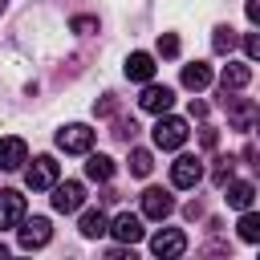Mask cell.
<instances>
[{"mask_svg":"<svg viewBox=\"0 0 260 260\" xmlns=\"http://www.w3.org/2000/svg\"><path fill=\"white\" fill-rule=\"evenodd\" d=\"M244 53H248V61H256V57H260V37H256V32H248V37H244Z\"/></svg>","mask_w":260,"mask_h":260,"instance_id":"25","label":"cell"},{"mask_svg":"<svg viewBox=\"0 0 260 260\" xmlns=\"http://www.w3.org/2000/svg\"><path fill=\"white\" fill-rule=\"evenodd\" d=\"M211 49H215V53H232V49H236V28L219 24V28L211 32Z\"/></svg>","mask_w":260,"mask_h":260,"instance_id":"22","label":"cell"},{"mask_svg":"<svg viewBox=\"0 0 260 260\" xmlns=\"http://www.w3.org/2000/svg\"><path fill=\"white\" fill-rule=\"evenodd\" d=\"M16 228H20V248H24V252H32V248H45V244L53 240V228H49V219H45V215H32V219L24 215Z\"/></svg>","mask_w":260,"mask_h":260,"instance_id":"5","label":"cell"},{"mask_svg":"<svg viewBox=\"0 0 260 260\" xmlns=\"http://www.w3.org/2000/svg\"><path fill=\"white\" fill-rule=\"evenodd\" d=\"M240 240L244 244H256L260 240V215L252 207H244V215H240Z\"/></svg>","mask_w":260,"mask_h":260,"instance_id":"20","label":"cell"},{"mask_svg":"<svg viewBox=\"0 0 260 260\" xmlns=\"http://www.w3.org/2000/svg\"><path fill=\"white\" fill-rule=\"evenodd\" d=\"M183 85H187V89H207V85H211V69H207L203 61L183 65Z\"/></svg>","mask_w":260,"mask_h":260,"instance_id":"18","label":"cell"},{"mask_svg":"<svg viewBox=\"0 0 260 260\" xmlns=\"http://www.w3.org/2000/svg\"><path fill=\"white\" fill-rule=\"evenodd\" d=\"M150 252H154V256H162V260L183 256V252H187V236H183L179 228H167V232H158V236L150 240Z\"/></svg>","mask_w":260,"mask_h":260,"instance_id":"11","label":"cell"},{"mask_svg":"<svg viewBox=\"0 0 260 260\" xmlns=\"http://www.w3.org/2000/svg\"><path fill=\"white\" fill-rule=\"evenodd\" d=\"M171 211H175V199H171L162 187H146V191H142V215H146V219H167Z\"/></svg>","mask_w":260,"mask_h":260,"instance_id":"9","label":"cell"},{"mask_svg":"<svg viewBox=\"0 0 260 260\" xmlns=\"http://www.w3.org/2000/svg\"><path fill=\"white\" fill-rule=\"evenodd\" d=\"M93 28H98L93 16H77V20H73V32H93Z\"/></svg>","mask_w":260,"mask_h":260,"instance_id":"26","label":"cell"},{"mask_svg":"<svg viewBox=\"0 0 260 260\" xmlns=\"http://www.w3.org/2000/svg\"><path fill=\"white\" fill-rule=\"evenodd\" d=\"M244 12H248V20L256 24V20H260V0H248V4H244Z\"/></svg>","mask_w":260,"mask_h":260,"instance_id":"27","label":"cell"},{"mask_svg":"<svg viewBox=\"0 0 260 260\" xmlns=\"http://www.w3.org/2000/svg\"><path fill=\"white\" fill-rule=\"evenodd\" d=\"M85 175H89L93 183H110V179H114V158H106V154H89V158H85Z\"/></svg>","mask_w":260,"mask_h":260,"instance_id":"17","label":"cell"},{"mask_svg":"<svg viewBox=\"0 0 260 260\" xmlns=\"http://www.w3.org/2000/svg\"><path fill=\"white\" fill-rule=\"evenodd\" d=\"M223 187H228V203H232L236 211H244V207H252V203H256V187H252L248 179H240V183L232 179V183H223Z\"/></svg>","mask_w":260,"mask_h":260,"instance_id":"16","label":"cell"},{"mask_svg":"<svg viewBox=\"0 0 260 260\" xmlns=\"http://www.w3.org/2000/svg\"><path fill=\"white\" fill-rule=\"evenodd\" d=\"M24 162H28V146H24V138H16V134L0 138V171H20Z\"/></svg>","mask_w":260,"mask_h":260,"instance_id":"12","label":"cell"},{"mask_svg":"<svg viewBox=\"0 0 260 260\" xmlns=\"http://www.w3.org/2000/svg\"><path fill=\"white\" fill-rule=\"evenodd\" d=\"M203 179V162L195 158V154H179L175 162H171V183L175 187H195Z\"/></svg>","mask_w":260,"mask_h":260,"instance_id":"8","label":"cell"},{"mask_svg":"<svg viewBox=\"0 0 260 260\" xmlns=\"http://www.w3.org/2000/svg\"><path fill=\"white\" fill-rule=\"evenodd\" d=\"M81 203H85V187H81L77 179L53 183V207H57L61 215H73V211H81Z\"/></svg>","mask_w":260,"mask_h":260,"instance_id":"4","label":"cell"},{"mask_svg":"<svg viewBox=\"0 0 260 260\" xmlns=\"http://www.w3.org/2000/svg\"><path fill=\"white\" fill-rule=\"evenodd\" d=\"M106 228H110L106 211H98V207H93V211H85V215H81V236H85V240H98V236H106Z\"/></svg>","mask_w":260,"mask_h":260,"instance_id":"19","label":"cell"},{"mask_svg":"<svg viewBox=\"0 0 260 260\" xmlns=\"http://www.w3.org/2000/svg\"><path fill=\"white\" fill-rule=\"evenodd\" d=\"M248 81H252V65H240V61H228V65H223V73H219V85H223L228 93L244 89Z\"/></svg>","mask_w":260,"mask_h":260,"instance_id":"15","label":"cell"},{"mask_svg":"<svg viewBox=\"0 0 260 260\" xmlns=\"http://www.w3.org/2000/svg\"><path fill=\"white\" fill-rule=\"evenodd\" d=\"M215 142H219V134H215V130H203V146H207V150H211V146H215Z\"/></svg>","mask_w":260,"mask_h":260,"instance_id":"29","label":"cell"},{"mask_svg":"<svg viewBox=\"0 0 260 260\" xmlns=\"http://www.w3.org/2000/svg\"><path fill=\"white\" fill-rule=\"evenodd\" d=\"M146 89H142V98H138V106L146 110V114H167L171 106H175V89L171 85H154V81H142Z\"/></svg>","mask_w":260,"mask_h":260,"instance_id":"6","label":"cell"},{"mask_svg":"<svg viewBox=\"0 0 260 260\" xmlns=\"http://www.w3.org/2000/svg\"><path fill=\"white\" fill-rule=\"evenodd\" d=\"M122 69H126V77H130V81H150L158 65H154V57H150V53H130Z\"/></svg>","mask_w":260,"mask_h":260,"instance_id":"14","label":"cell"},{"mask_svg":"<svg viewBox=\"0 0 260 260\" xmlns=\"http://www.w3.org/2000/svg\"><path fill=\"white\" fill-rule=\"evenodd\" d=\"M106 232H110V236H114L118 244H138V240L146 236L142 219H138V215H130V211H122V215H118V219H114V223H110Z\"/></svg>","mask_w":260,"mask_h":260,"instance_id":"10","label":"cell"},{"mask_svg":"<svg viewBox=\"0 0 260 260\" xmlns=\"http://www.w3.org/2000/svg\"><path fill=\"white\" fill-rule=\"evenodd\" d=\"M191 118H207V106L203 102H191Z\"/></svg>","mask_w":260,"mask_h":260,"instance_id":"28","label":"cell"},{"mask_svg":"<svg viewBox=\"0 0 260 260\" xmlns=\"http://www.w3.org/2000/svg\"><path fill=\"white\" fill-rule=\"evenodd\" d=\"M158 53H162V57H179V37H175V32H162V37H158Z\"/></svg>","mask_w":260,"mask_h":260,"instance_id":"24","label":"cell"},{"mask_svg":"<svg viewBox=\"0 0 260 260\" xmlns=\"http://www.w3.org/2000/svg\"><path fill=\"white\" fill-rule=\"evenodd\" d=\"M57 146H61L65 154H89V146H93V130L81 126V122H69V126L57 130Z\"/></svg>","mask_w":260,"mask_h":260,"instance_id":"2","label":"cell"},{"mask_svg":"<svg viewBox=\"0 0 260 260\" xmlns=\"http://www.w3.org/2000/svg\"><path fill=\"white\" fill-rule=\"evenodd\" d=\"M232 175H236V158L228 154V158H219V162H215V171H211V183H215V187H223V183H232Z\"/></svg>","mask_w":260,"mask_h":260,"instance_id":"23","label":"cell"},{"mask_svg":"<svg viewBox=\"0 0 260 260\" xmlns=\"http://www.w3.org/2000/svg\"><path fill=\"white\" fill-rule=\"evenodd\" d=\"M4 252H8V248H4V244H0V256H4Z\"/></svg>","mask_w":260,"mask_h":260,"instance_id":"31","label":"cell"},{"mask_svg":"<svg viewBox=\"0 0 260 260\" xmlns=\"http://www.w3.org/2000/svg\"><path fill=\"white\" fill-rule=\"evenodd\" d=\"M4 8H8V0H0V12H4Z\"/></svg>","mask_w":260,"mask_h":260,"instance_id":"30","label":"cell"},{"mask_svg":"<svg viewBox=\"0 0 260 260\" xmlns=\"http://www.w3.org/2000/svg\"><path fill=\"white\" fill-rule=\"evenodd\" d=\"M57 175H61L57 158H53V154H41V158H32V167L24 171V183H28L32 191H49V187L57 183Z\"/></svg>","mask_w":260,"mask_h":260,"instance_id":"3","label":"cell"},{"mask_svg":"<svg viewBox=\"0 0 260 260\" xmlns=\"http://www.w3.org/2000/svg\"><path fill=\"white\" fill-rule=\"evenodd\" d=\"M24 219V195L20 191H0V232L16 228Z\"/></svg>","mask_w":260,"mask_h":260,"instance_id":"13","label":"cell"},{"mask_svg":"<svg viewBox=\"0 0 260 260\" xmlns=\"http://www.w3.org/2000/svg\"><path fill=\"white\" fill-rule=\"evenodd\" d=\"M150 171H154V158H150V150H142V146H138V150H130V175L146 179Z\"/></svg>","mask_w":260,"mask_h":260,"instance_id":"21","label":"cell"},{"mask_svg":"<svg viewBox=\"0 0 260 260\" xmlns=\"http://www.w3.org/2000/svg\"><path fill=\"white\" fill-rule=\"evenodd\" d=\"M150 134H154V146H158V150H179V146L187 142V134H191V130H187V122H183V118L158 114V122H154V130H150Z\"/></svg>","mask_w":260,"mask_h":260,"instance_id":"1","label":"cell"},{"mask_svg":"<svg viewBox=\"0 0 260 260\" xmlns=\"http://www.w3.org/2000/svg\"><path fill=\"white\" fill-rule=\"evenodd\" d=\"M223 110H228V118H232L236 130H252V122H256V102L252 98H232L223 89Z\"/></svg>","mask_w":260,"mask_h":260,"instance_id":"7","label":"cell"}]
</instances>
